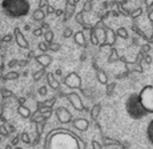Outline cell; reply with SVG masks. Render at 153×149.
Here are the masks:
<instances>
[{
	"label": "cell",
	"instance_id": "6da1fadb",
	"mask_svg": "<svg viewBox=\"0 0 153 149\" xmlns=\"http://www.w3.org/2000/svg\"><path fill=\"white\" fill-rule=\"evenodd\" d=\"M45 148H75V149H83L85 144L76 136L75 133L68 132V130H53L48 133L45 140Z\"/></svg>",
	"mask_w": 153,
	"mask_h": 149
},
{
	"label": "cell",
	"instance_id": "d590c367",
	"mask_svg": "<svg viewBox=\"0 0 153 149\" xmlns=\"http://www.w3.org/2000/svg\"><path fill=\"white\" fill-rule=\"evenodd\" d=\"M91 10H92V1L89 0V1H87L84 4V11L85 12H88V11H91Z\"/></svg>",
	"mask_w": 153,
	"mask_h": 149
},
{
	"label": "cell",
	"instance_id": "5b68a950",
	"mask_svg": "<svg viewBox=\"0 0 153 149\" xmlns=\"http://www.w3.org/2000/svg\"><path fill=\"white\" fill-rule=\"evenodd\" d=\"M102 30H104V39H102L101 43H99L100 47H105V45H109V47H113L114 42H116V33H114L113 31L111 30V28H108L107 25H102Z\"/></svg>",
	"mask_w": 153,
	"mask_h": 149
},
{
	"label": "cell",
	"instance_id": "f1b7e54d",
	"mask_svg": "<svg viewBox=\"0 0 153 149\" xmlns=\"http://www.w3.org/2000/svg\"><path fill=\"white\" fill-rule=\"evenodd\" d=\"M45 73V68H43L42 67V69H40V71H37L36 73H35V76H33V80L35 81H37V80H40V79L43 77V75Z\"/></svg>",
	"mask_w": 153,
	"mask_h": 149
},
{
	"label": "cell",
	"instance_id": "d4e9b609",
	"mask_svg": "<svg viewBox=\"0 0 153 149\" xmlns=\"http://www.w3.org/2000/svg\"><path fill=\"white\" fill-rule=\"evenodd\" d=\"M116 36L121 37V39H128V31H126L124 27L119 28V30L116 31Z\"/></svg>",
	"mask_w": 153,
	"mask_h": 149
},
{
	"label": "cell",
	"instance_id": "11a10c76",
	"mask_svg": "<svg viewBox=\"0 0 153 149\" xmlns=\"http://www.w3.org/2000/svg\"><path fill=\"white\" fill-rule=\"evenodd\" d=\"M24 101H25V99H23V97L19 99V103H20V104H24Z\"/></svg>",
	"mask_w": 153,
	"mask_h": 149
},
{
	"label": "cell",
	"instance_id": "681fc988",
	"mask_svg": "<svg viewBox=\"0 0 153 149\" xmlns=\"http://www.w3.org/2000/svg\"><path fill=\"white\" fill-rule=\"evenodd\" d=\"M16 64H17V60H11L10 63H8V65H10V67H13V65H16Z\"/></svg>",
	"mask_w": 153,
	"mask_h": 149
},
{
	"label": "cell",
	"instance_id": "d6986e66",
	"mask_svg": "<svg viewBox=\"0 0 153 149\" xmlns=\"http://www.w3.org/2000/svg\"><path fill=\"white\" fill-rule=\"evenodd\" d=\"M32 17H33L35 21H42V20H44V17H45V13H44V11L42 8H37V10L33 12Z\"/></svg>",
	"mask_w": 153,
	"mask_h": 149
},
{
	"label": "cell",
	"instance_id": "ee69618b",
	"mask_svg": "<svg viewBox=\"0 0 153 149\" xmlns=\"http://www.w3.org/2000/svg\"><path fill=\"white\" fill-rule=\"evenodd\" d=\"M39 95H42V96L47 95V87H42V88L39 89Z\"/></svg>",
	"mask_w": 153,
	"mask_h": 149
},
{
	"label": "cell",
	"instance_id": "74e56055",
	"mask_svg": "<svg viewBox=\"0 0 153 149\" xmlns=\"http://www.w3.org/2000/svg\"><path fill=\"white\" fill-rule=\"evenodd\" d=\"M72 33H73V32H72V30H71V28H65V31H64V37H71V36H72Z\"/></svg>",
	"mask_w": 153,
	"mask_h": 149
},
{
	"label": "cell",
	"instance_id": "f6af8a7d",
	"mask_svg": "<svg viewBox=\"0 0 153 149\" xmlns=\"http://www.w3.org/2000/svg\"><path fill=\"white\" fill-rule=\"evenodd\" d=\"M144 63L146 61V64H151V61H152V59H151V56H148V55H144Z\"/></svg>",
	"mask_w": 153,
	"mask_h": 149
},
{
	"label": "cell",
	"instance_id": "9a60e30c",
	"mask_svg": "<svg viewBox=\"0 0 153 149\" xmlns=\"http://www.w3.org/2000/svg\"><path fill=\"white\" fill-rule=\"evenodd\" d=\"M17 113H19L22 117H24V119L31 117V110H29L27 107H24L23 104H20L19 107H17Z\"/></svg>",
	"mask_w": 153,
	"mask_h": 149
},
{
	"label": "cell",
	"instance_id": "4fadbf2b",
	"mask_svg": "<svg viewBox=\"0 0 153 149\" xmlns=\"http://www.w3.org/2000/svg\"><path fill=\"white\" fill-rule=\"evenodd\" d=\"M73 127H75L76 129L84 132V130H87L88 127H89V121L85 119H76V120H73Z\"/></svg>",
	"mask_w": 153,
	"mask_h": 149
},
{
	"label": "cell",
	"instance_id": "816d5d0a",
	"mask_svg": "<svg viewBox=\"0 0 153 149\" xmlns=\"http://www.w3.org/2000/svg\"><path fill=\"white\" fill-rule=\"evenodd\" d=\"M63 12H64V11H63V10H57V11H55V13H56V15H57V16L63 15Z\"/></svg>",
	"mask_w": 153,
	"mask_h": 149
},
{
	"label": "cell",
	"instance_id": "836d02e7",
	"mask_svg": "<svg viewBox=\"0 0 153 149\" xmlns=\"http://www.w3.org/2000/svg\"><path fill=\"white\" fill-rule=\"evenodd\" d=\"M76 21H77L79 24H83V25H85L84 19H83V13H81V12H79L77 15H76Z\"/></svg>",
	"mask_w": 153,
	"mask_h": 149
},
{
	"label": "cell",
	"instance_id": "9c48e42d",
	"mask_svg": "<svg viewBox=\"0 0 153 149\" xmlns=\"http://www.w3.org/2000/svg\"><path fill=\"white\" fill-rule=\"evenodd\" d=\"M13 35H15V40H16L17 45H19L20 48H23V49H28V48H29V44H28L27 39H25V37H24V35L22 33V31H20V28H17V27L15 28Z\"/></svg>",
	"mask_w": 153,
	"mask_h": 149
},
{
	"label": "cell",
	"instance_id": "7a4b0ae2",
	"mask_svg": "<svg viewBox=\"0 0 153 149\" xmlns=\"http://www.w3.org/2000/svg\"><path fill=\"white\" fill-rule=\"evenodd\" d=\"M1 8L10 17H23L29 13L31 5L28 0H3Z\"/></svg>",
	"mask_w": 153,
	"mask_h": 149
},
{
	"label": "cell",
	"instance_id": "1f68e13d",
	"mask_svg": "<svg viewBox=\"0 0 153 149\" xmlns=\"http://www.w3.org/2000/svg\"><path fill=\"white\" fill-rule=\"evenodd\" d=\"M141 13H143V8H137L136 11H133V12L131 13V16L133 17V19H136V17H139Z\"/></svg>",
	"mask_w": 153,
	"mask_h": 149
},
{
	"label": "cell",
	"instance_id": "ac0fdd59",
	"mask_svg": "<svg viewBox=\"0 0 153 149\" xmlns=\"http://www.w3.org/2000/svg\"><path fill=\"white\" fill-rule=\"evenodd\" d=\"M109 145H116V147H124V144H121L120 141H116V140H109L107 137H102V147H109Z\"/></svg>",
	"mask_w": 153,
	"mask_h": 149
},
{
	"label": "cell",
	"instance_id": "603a6c76",
	"mask_svg": "<svg viewBox=\"0 0 153 149\" xmlns=\"http://www.w3.org/2000/svg\"><path fill=\"white\" fill-rule=\"evenodd\" d=\"M146 137H148L149 142L153 145V120L148 124V128H146Z\"/></svg>",
	"mask_w": 153,
	"mask_h": 149
},
{
	"label": "cell",
	"instance_id": "ba28073f",
	"mask_svg": "<svg viewBox=\"0 0 153 149\" xmlns=\"http://www.w3.org/2000/svg\"><path fill=\"white\" fill-rule=\"evenodd\" d=\"M67 99H68V101L71 103V105H73V108H75L76 110H84V104H83V101H81L79 93L71 92V93L67 95Z\"/></svg>",
	"mask_w": 153,
	"mask_h": 149
},
{
	"label": "cell",
	"instance_id": "ab89813d",
	"mask_svg": "<svg viewBox=\"0 0 153 149\" xmlns=\"http://www.w3.org/2000/svg\"><path fill=\"white\" fill-rule=\"evenodd\" d=\"M92 147L95 148V149H100V148H102V145L99 144L97 141H95V140H93V141H92Z\"/></svg>",
	"mask_w": 153,
	"mask_h": 149
},
{
	"label": "cell",
	"instance_id": "7bdbcfd3",
	"mask_svg": "<svg viewBox=\"0 0 153 149\" xmlns=\"http://www.w3.org/2000/svg\"><path fill=\"white\" fill-rule=\"evenodd\" d=\"M33 35H35V36H42V35H43L42 28H37V30H35L33 31Z\"/></svg>",
	"mask_w": 153,
	"mask_h": 149
},
{
	"label": "cell",
	"instance_id": "bcb514c9",
	"mask_svg": "<svg viewBox=\"0 0 153 149\" xmlns=\"http://www.w3.org/2000/svg\"><path fill=\"white\" fill-rule=\"evenodd\" d=\"M153 5V0H145V7L146 8H151Z\"/></svg>",
	"mask_w": 153,
	"mask_h": 149
},
{
	"label": "cell",
	"instance_id": "e575fe53",
	"mask_svg": "<svg viewBox=\"0 0 153 149\" xmlns=\"http://www.w3.org/2000/svg\"><path fill=\"white\" fill-rule=\"evenodd\" d=\"M39 49H40V51H43V52H47V51H48V44H47L45 42L39 43Z\"/></svg>",
	"mask_w": 153,
	"mask_h": 149
},
{
	"label": "cell",
	"instance_id": "db71d44e",
	"mask_svg": "<svg viewBox=\"0 0 153 149\" xmlns=\"http://www.w3.org/2000/svg\"><path fill=\"white\" fill-rule=\"evenodd\" d=\"M56 76H61V69H57V71H56Z\"/></svg>",
	"mask_w": 153,
	"mask_h": 149
},
{
	"label": "cell",
	"instance_id": "3957f363",
	"mask_svg": "<svg viewBox=\"0 0 153 149\" xmlns=\"http://www.w3.org/2000/svg\"><path fill=\"white\" fill-rule=\"evenodd\" d=\"M125 109H126V113L129 115V117H132L134 120L143 119L144 116L148 115L146 110L141 107L137 93H132L128 97V100H126V103H125Z\"/></svg>",
	"mask_w": 153,
	"mask_h": 149
},
{
	"label": "cell",
	"instance_id": "91938a15",
	"mask_svg": "<svg viewBox=\"0 0 153 149\" xmlns=\"http://www.w3.org/2000/svg\"><path fill=\"white\" fill-rule=\"evenodd\" d=\"M91 1H93V0H91Z\"/></svg>",
	"mask_w": 153,
	"mask_h": 149
},
{
	"label": "cell",
	"instance_id": "6f0895ef",
	"mask_svg": "<svg viewBox=\"0 0 153 149\" xmlns=\"http://www.w3.org/2000/svg\"><path fill=\"white\" fill-rule=\"evenodd\" d=\"M43 28H45V30H49V25L48 24H43Z\"/></svg>",
	"mask_w": 153,
	"mask_h": 149
},
{
	"label": "cell",
	"instance_id": "c3c4849f",
	"mask_svg": "<svg viewBox=\"0 0 153 149\" xmlns=\"http://www.w3.org/2000/svg\"><path fill=\"white\" fill-rule=\"evenodd\" d=\"M27 63H28V60H22V61H17V64H19V65H22V67L27 65Z\"/></svg>",
	"mask_w": 153,
	"mask_h": 149
},
{
	"label": "cell",
	"instance_id": "680465c9",
	"mask_svg": "<svg viewBox=\"0 0 153 149\" xmlns=\"http://www.w3.org/2000/svg\"><path fill=\"white\" fill-rule=\"evenodd\" d=\"M65 1H67V3H71V0H65Z\"/></svg>",
	"mask_w": 153,
	"mask_h": 149
},
{
	"label": "cell",
	"instance_id": "52a82bcc",
	"mask_svg": "<svg viewBox=\"0 0 153 149\" xmlns=\"http://www.w3.org/2000/svg\"><path fill=\"white\" fill-rule=\"evenodd\" d=\"M55 113H56V116H57V120L60 121V124H68V122L72 121V115H71L64 107L56 108Z\"/></svg>",
	"mask_w": 153,
	"mask_h": 149
},
{
	"label": "cell",
	"instance_id": "cb8c5ba5",
	"mask_svg": "<svg viewBox=\"0 0 153 149\" xmlns=\"http://www.w3.org/2000/svg\"><path fill=\"white\" fill-rule=\"evenodd\" d=\"M91 42H92L93 45H99V43H100L97 35H96V30L92 27H91Z\"/></svg>",
	"mask_w": 153,
	"mask_h": 149
},
{
	"label": "cell",
	"instance_id": "8d00e7d4",
	"mask_svg": "<svg viewBox=\"0 0 153 149\" xmlns=\"http://www.w3.org/2000/svg\"><path fill=\"white\" fill-rule=\"evenodd\" d=\"M0 92H1V95L4 96V97H10V96H12V95H13V93L11 92V90H7V89H1Z\"/></svg>",
	"mask_w": 153,
	"mask_h": 149
},
{
	"label": "cell",
	"instance_id": "30bf717a",
	"mask_svg": "<svg viewBox=\"0 0 153 149\" xmlns=\"http://www.w3.org/2000/svg\"><path fill=\"white\" fill-rule=\"evenodd\" d=\"M125 63V69H126V73H132V72H139V73H143V67L140 65V63H131V61H124Z\"/></svg>",
	"mask_w": 153,
	"mask_h": 149
},
{
	"label": "cell",
	"instance_id": "b9f144b4",
	"mask_svg": "<svg viewBox=\"0 0 153 149\" xmlns=\"http://www.w3.org/2000/svg\"><path fill=\"white\" fill-rule=\"evenodd\" d=\"M11 40H12V36H11V35H7V36H4V37L1 39V42L8 43V42H11Z\"/></svg>",
	"mask_w": 153,
	"mask_h": 149
},
{
	"label": "cell",
	"instance_id": "7402d4cb",
	"mask_svg": "<svg viewBox=\"0 0 153 149\" xmlns=\"http://www.w3.org/2000/svg\"><path fill=\"white\" fill-rule=\"evenodd\" d=\"M97 80L101 84L107 85V84H108V76H107V73H105L104 71H97Z\"/></svg>",
	"mask_w": 153,
	"mask_h": 149
},
{
	"label": "cell",
	"instance_id": "277c9868",
	"mask_svg": "<svg viewBox=\"0 0 153 149\" xmlns=\"http://www.w3.org/2000/svg\"><path fill=\"white\" fill-rule=\"evenodd\" d=\"M139 100L140 104L144 109L146 110V113H153V85H146L140 90Z\"/></svg>",
	"mask_w": 153,
	"mask_h": 149
},
{
	"label": "cell",
	"instance_id": "2e32d148",
	"mask_svg": "<svg viewBox=\"0 0 153 149\" xmlns=\"http://www.w3.org/2000/svg\"><path fill=\"white\" fill-rule=\"evenodd\" d=\"M75 42L77 43L79 45H83V47H87V42H85V36L83 33V31H79L75 33Z\"/></svg>",
	"mask_w": 153,
	"mask_h": 149
},
{
	"label": "cell",
	"instance_id": "e0dca14e",
	"mask_svg": "<svg viewBox=\"0 0 153 149\" xmlns=\"http://www.w3.org/2000/svg\"><path fill=\"white\" fill-rule=\"evenodd\" d=\"M101 104H96L92 107V109H91V116H92V120L93 121H96L100 115V112H101Z\"/></svg>",
	"mask_w": 153,
	"mask_h": 149
},
{
	"label": "cell",
	"instance_id": "f907efd6",
	"mask_svg": "<svg viewBox=\"0 0 153 149\" xmlns=\"http://www.w3.org/2000/svg\"><path fill=\"white\" fill-rule=\"evenodd\" d=\"M148 17H149V20L153 23V10L152 11H149V13H148Z\"/></svg>",
	"mask_w": 153,
	"mask_h": 149
},
{
	"label": "cell",
	"instance_id": "4dcf8cb0",
	"mask_svg": "<svg viewBox=\"0 0 153 149\" xmlns=\"http://www.w3.org/2000/svg\"><path fill=\"white\" fill-rule=\"evenodd\" d=\"M114 87H116V84L114 83H111V84H107V95L111 96L112 92L114 90Z\"/></svg>",
	"mask_w": 153,
	"mask_h": 149
},
{
	"label": "cell",
	"instance_id": "44dd1931",
	"mask_svg": "<svg viewBox=\"0 0 153 149\" xmlns=\"http://www.w3.org/2000/svg\"><path fill=\"white\" fill-rule=\"evenodd\" d=\"M119 59H120V56L117 55V49L112 47L111 48V55H109V57H108V63H114V61L119 60Z\"/></svg>",
	"mask_w": 153,
	"mask_h": 149
},
{
	"label": "cell",
	"instance_id": "d6a6232c",
	"mask_svg": "<svg viewBox=\"0 0 153 149\" xmlns=\"http://www.w3.org/2000/svg\"><path fill=\"white\" fill-rule=\"evenodd\" d=\"M0 134H1V136H8V134H10L5 125H0Z\"/></svg>",
	"mask_w": 153,
	"mask_h": 149
},
{
	"label": "cell",
	"instance_id": "ffe728a7",
	"mask_svg": "<svg viewBox=\"0 0 153 149\" xmlns=\"http://www.w3.org/2000/svg\"><path fill=\"white\" fill-rule=\"evenodd\" d=\"M17 77H19V72L11 71V72H8L7 75L3 76V80H4V81H11V80H16Z\"/></svg>",
	"mask_w": 153,
	"mask_h": 149
},
{
	"label": "cell",
	"instance_id": "f35d334b",
	"mask_svg": "<svg viewBox=\"0 0 153 149\" xmlns=\"http://www.w3.org/2000/svg\"><path fill=\"white\" fill-rule=\"evenodd\" d=\"M47 5H48V0H40V3H39V8L47 7Z\"/></svg>",
	"mask_w": 153,
	"mask_h": 149
},
{
	"label": "cell",
	"instance_id": "83f0119b",
	"mask_svg": "<svg viewBox=\"0 0 153 149\" xmlns=\"http://www.w3.org/2000/svg\"><path fill=\"white\" fill-rule=\"evenodd\" d=\"M55 101H56V99L52 97L51 100H47V101H44V103H39L37 105H39V107H44V108H51L52 105L55 104Z\"/></svg>",
	"mask_w": 153,
	"mask_h": 149
},
{
	"label": "cell",
	"instance_id": "484cf974",
	"mask_svg": "<svg viewBox=\"0 0 153 149\" xmlns=\"http://www.w3.org/2000/svg\"><path fill=\"white\" fill-rule=\"evenodd\" d=\"M43 35H44V39H45V43H47V44H48V43H51V42H53V32H52L51 30L45 31Z\"/></svg>",
	"mask_w": 153,
	"mask_h": 149
},
{
	"label": "cell",
	"instance_id": "5bb4252c",
	"mask_svg": "<svg viewBox=\"0 0 153 149\" xmlns=\"http://www.w3.org/2000/svg\"><path fill=\"white\" fill-rule=\"evenodd\" d=\"M47 81H48L49 87H51L52 89L57 90L59 88H60V84H59V81L53 77V75H52V73H47Z\"/></svg>",
	"mask_w": 153,
	"mask_h": 149
},
{
	"label": "cell",
	"instance_id": "7c38bea8",
	"mask_svg": "<svg viewBox=\"0 0 153 149\" xmlns=\"http://www.w3.org/2000/svg\"><path fill=\"white\" fill-rule=\"evenodd\" d=\"M75 10H76V5L72 4V3H67L65 4V8H64V21H68V20L75 15Z\"/></svg>",
	"mask_w": 153,
	"mask_h": 149
},
{
	"label": "cell",
	"instance_id": "8fae6325",
	"mask_svg": "<svg viewBox=\"0 0 153 149\" xmlns=\"http://www.w3.org/2000/svg\"><path fill=\"white\" fill-rule=\"evenodd\" d=\"M35 60H36L37 63L43 67V68L49 67V65H51V63H52V57L49 56V55H45V53L39 55V56H35Z\"/></svg>",
	"mask_w": 153,
	"mask_h": 149
},
{
	"label": "cell",
	"instance_id": "f546056e",
	"mask_svg": "<svg viewBox=\"0 0 153 149\" xmlns=\"http://www.w3.org/2000/svg\"><path fill=\"white\" fill-rule=\"evenodd\" d=\"M20 137H22V141L25 142V144H29L31 142V139H29V134L27 132H23L22 134H20Z\"/></svg>",
	"mask_w": 153,
	"mask_h": 149
},
{
	"label": "cell",
	"instance_id": "7dc6e473",
	"mask_svg": "<svg viewBox=\"0 0 153 149\" xmlns=\"http://www.w3.org/2000/svg\"><path fill=\"white\" fill-rule=\"evenodd\" d=\"M149 49H151V48H149V45H144V47H143V48H141V52H143V53H144V55H145V53H146V52H148V51H149Z\"/></svg>",
	"mask_w": 153,
	"mask_h": 149
},
{
	"label": "cell",
	"instance_id": "8992f818",
	"mask_svg": "<svg viewBox=\"0 0 153 149\" xmlns=\"http://www.w3.org/2000/svg\"><path fill=\"white\" fill-rule=\"evenodd\" d=\"M64 84L69 88H81V77L79 76V73L72 72L64 79Z\"/></svg>",
	"mask_w": 153,
	"mask_h": 149
},
{
	"label": "cell",
	"instance_id": "f5cc1de1",
	"mask_svg": "<svg viewBox=\"0 0 153 149\" xmlns=\"http://www.w3.org/2000/svg\"><path fill=\"white\" fill-rule=\"evenodd\" d=\"M17 142H19V137H16V139H13V141H12V145H16Z\"/></svg>",
	"mask_w": 153,
	"mask_h": 149
},
{
	"label": "cell",
	"instance_id": "4316f807",
	"mask_svg": "<svg viewBox=\"0 0 153 149\" xmlns=\"http://www.w3.org/2000/svg\"><path fill=\"white\" fill-rule=\"evenodd\" d=\"M60 44L59 43H55V42H51V43H48V49L49 51H52V52H57V51H60Z\"/></svg>",
	"mask_w": 153,
	"mask_h": 149
},
{
	"label": "cell",
	"instance_id": "9f6ffc18",
	"mask_svg": "<svg viewBox=\"0 0 153 149\" xmlns=\"http://www.w3.org/2000/svg\"><path fill=\"white\" fill-rule=\"evenodd\" d=\"M79 1H80V0H72V1H71V3H72V4H75V5H76V4H77V3H79Z\"/></svg>",
	"mask_w": 153,
	"mask_h": 149
},
{
	"label": "cell",
	"instance_id": "60d3db41",
	"mask_svg": "<svg viewBox=\"0 0 153 149\" xmlns=\"http://www.w3.org/2000/svg\"><path fill=\"white\" fill-rule=\"evenodd\" d=\"M47 13H48V15H49V13H55V8L53 7H51V5H47Z\"/></svg>",
	"mask_w": 153,
	"mask_h": 149
}]
</instances>
